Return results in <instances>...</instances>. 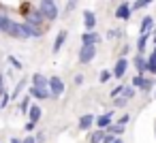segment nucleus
Returning a JSON list of instances; mask_svg holds the SVG:
<instances>
[{
	"label": "nucleus",
	"instance_id": "f257e3e1",
	"mask_svg": "<svg viewBox=\"0 0 156 143\" xmlns=\"http://www.w3.org/2000/svg\"><path fill=\"white\" fill-rule=\"evenodd\" d=\"M39 11L43 13V17L47 22H56L60 17V11H58L56 0H41V2H39Z\"/></svg>",
	"mask_w": 156,
	"mask_h": 143
},
{
	"label": "nucleus",
	"instance_id": "f03ea898",
	"mask_svg": "<svg viewBox=\"0 0 156 143\" xmlns=\"http://www.w3.org/2000/svg\"><path fill=\"white\" fill-rule=\"evenodd\" d=\"M130 85L147 94V92H152V88H154V79H152V77L147 79V77H143V75H139V73H137V75L130 79Z\"/></svg>",
	"mask_w": 156,
	"mask_h": 143
},
{
	"label": "nucleus",
	"instance_id": "7ed1b4c3",
	"mask_svg": "<svg viewBox=\"0 0 156 143\" xmlns=\"http://www.w3.org/2000/svg\"><path fill=\"white\" fill-rule=\"evenodd\" d=\"M94 58H96V45H81L79 47V54H77L79 64H90Z\"/></svg>",
	"mask_w": 156,
	"mask_h": 143
},
{
	"label": "nucleus",
	"instance_id": "20e7f679",
	"mask_svg": "<svg viewBox=\"0 0 156 143\" xmlns=\"http://www.w3.org/2000/svg\"><path fill=\"white\" fill-rule=\"evenodd\" d=\"M126 68H128V60H126V56H120V58L115 60V66L111 68V73H113V79L122 81V77L126 75Z\"/></svg>",
	"mask_w": 156,
	"mask_h": 143
},
{
	"label": "nucleus",
	"instance_id": "39448f33",
	"mask_svg": "<svg viewBox=\"0 0 156 143\" xmlns=\"http://www.w3.org/2000/svg\"><path fill=\"white\" fill-rule=\"evenodd\" d=\"M49 92H51V98H60L64 94V81L60 77H49Z\"/></svg>",
	"mask_w": 156,
	"mask_h": 143
},
{
	"label": "nucleus",
	"instance_id": "423d86ee",
	"mask_svg": "<svg viewBox=\"0 0 156 143\" xmlns=\"http://www.w3.org/2000/svg\"><path fill=\"white\" fill-rule=\"evenodd\" d=\"M111 124H113V111H105L94 120V128H101V130H107Z\"/></svg>",
	"mask_w": 156,
	"mask_h": 143
},
{
	"label": "nucleus",
	"instance_id": "0eeeda50",
	"mask_svg": "<svg viewBox=\"0 0 156 143\" xmlns=\"http://www.w3.org/2000/svg\"><path fill=\"white\" fill-rule=\"evenodd\" d=\"M28 96L37 98V100H47V98H51V92H49V88H34V85H30L28 88Z\"/></svg>",
	"mask_w": 156,
	"mask_h": 143
},
{
	"label": "nucleus",
	"instance_id": "6e6552de",
	"mask_svg": "<svg viewBox=\"0 0 156 143\" xmlns=\"http://www.w3.org/2000/svg\"><path fill=\"white\" fill-rule=\"evenodd\" d=\"M94 120H96V115H92V113H83V115L79 117V122H77V128H79L81 132H88V130L94 128Z\"/></svg>",
	"mask_w": 156,
	"mask_h": 143
},
{
	"label": "nucleus",
	"instance_id": "1a4fd4ad",
	"mask_svg": "<svg viewBox=\"0 0 156 143\" xmlns=\"http://www.w3.org/2000/svg\"><path fill=\"white\" fill-rule=\"evenodd\" d=\"M43 22H47V19L43 17V13H41L39 9H32V11L26 15V24H30V26H34V28L43 26Z\"/></svg>",
	"mask_w": 156,
	"mask_h": 143
},
{
	"label": "nucleus",
	"instance_id": "9d476101",
	"mask_svg": "<svg viewBox=\"0 0 156 143\" xmlns=\"http://www.w3.org/2000/svg\"><path fill=\"white\" fill-rule=\"evenodd\" d=\"M130 15H133V7H130L128 2H122V5L115 9V17H118V19H122V22H128V19H130Z\"/></svg>",
	"mask_w": 156,
	"mask_h": 143
},
{
	"label": "nucleus",
	"instance_id": "9b49d317",
	"mask_svg": "<svg viewBox=\"0 0 156 143\" xmlns=\"http://www.w3.org/2000/svg\"><path fill=\"white\" fill-rule=\"evenodd\" d=\"M83 28H86V32H92V30L96 28V15H94V11H90V9L83 11Z\"/></svg>",
	"mask_w": 156,
	"mask_h": 143
},
{
	"label": "nucleus",
	"instance_id": "f8f14e48",
	"mask_svg": "<svg viewBox=\"0 0 156 143\" xmlns=\"http://www.w3.org/2000/svg\"><path fill=\"white\" fill-rule=\"evenodd\" d=\"M133 66H135V71H137L139 75L147 73V58H145L143 54H137V56L133 58Z\"/></svg>",
	"mask_w": 156,
	"mask_h": 143
},
{
	"label": "nucleus",
	"instance_id": "ddd939ff",
	"mask_svg": "<svg viewBox=\"0 0 156 143\" xmlns=\"http://www.w3.org/2000/svg\"><path fill=\"white\" fill-rule=\"evenodd\" d=\"M101 41H103V37H101L98 32H94V30L81 34V45H98Z\"/></svg>",
	"mask_w": 156,
	"mask_h": 143
},
{
	"label": "nucleus",
	"instance_id": "4468645a",
	"mask_svg": "<svg viewBox=\"0 0 156 143\" xmlns=\"http://www.w3.org/2000/svg\"><path fill=\"white\" fill-rule=\"evenodd\" d=\"M66 39H69V32H66V30H60V32H58V37H56V41H54L51 51H54V54H60V49H62V47H64V43H66Z\"/></svg>",
	"mask_w": 156,
	"mask_h": 143
},
{
	"label": "nucleus",
	"instance_id": "2eb2a0df",
	"mask_svg": "<svg viewBox=\"0 0 156 143\" xmlns=\"http://www.w3.org/2000/svg\"><path fill=\"white\" fill-rule=\"evenodd\" d=\"M152 28H154V17L152 15H145L141 19V24H139V34H150Z\"/></svg>",
	"mask_w": 156,
	"mask_h": 143
},
{
	"label": "nucleus",
	"instance_id": "dca6fc26",
	"mask_svg": "<svg viewBox=\"0 0 156 143\" xmlns=\"http://www.w3.org/2000/svg\"><path fill=\"white\" fill-rule=\"evenodd\" d=\"M22 30H24V37H26V39H39V37L43 34L39 28H34V26H30V24H26V22H22Z\"/></svg>",
	"mask_w": 156,
	"mask_h": 143
},
{
	"label": "nucleus",
	"instance_id": "f3484780",
	"mask_svg": "<svg viewBox=\"0 0 156 143\" xmlns=\"http://www.w3.org/2000/svg\"><path fill=\"white\" fill-rule=\"evenodd\" d=\"M11 24H13V19H11L2 9H0V32L7 34V32H9V28H11Z\"/></svg>",
	"mask_w": 156,
	"mask_h": 143
},
{
	"label": "nucleus",
	"instance_id": "a211bd4d",
	"mask_svg": "<svg viewBox=\"0 0 156 143\" xmlns=\"http://www.w3.org/2000/svg\"><path fill=\"white\" fill-rule=\"evenodd\" d=\"M32 85L34 88H49V79L45 75H41V73H34L32 75Z\"/></svg>",
	"mask_w": 156,
	"mask_h": 143
},
{
	"label": "nucleus",
	"instance_id": "6ab92c4d",
	"mask_svg": "<svg viewBox=\"0 0 156 143\" xmlns=\"http://www.w3.org/2000/svg\"><path fill=\"white\" fill-rule=\"evenodd\" d=\"M41 117H43V109H41L39 105H30V109H28V120L39 122Z\"/></svg>",
	"mask_w": 156,
	"mask_h": 143
},
{
	"label": "nucleus",
	"instance_id": "aec40b11",
	"mask_svg": "<svg viewBox=\"0 0 156 143\" xmlns=\"http://www.w3.org/2000/svg\"><path fill=\"white\" fill-rule=\"evenodd\" d=\"M26 79H20L17 81V85L13 88V92H11V100H20V96H22V92H24V88H26Z\"/></svg>",
	"mask_w": 156,
	"mask_h": 143
},
{
	"label": "nucleus",
	"instance_id": "412c9836",
	"mask_svg": "<svg viewBox=\"0 0 156 143\" xmlns=\"http://www.w3.org/2000/svg\"><path fill=\"white\" fill-rule=\"evenodd\" d=\"M147 73H150L152 77H156V51H152V54L147 56Z\"/></svg>",
	"mask_w": 156,
	"mask_h": 143
},
{
	"label": "nucleus",
	"instance_id": "4be33fe9",
	"mask_svg": "<svg viewBox=\"0 0 156 143\" xmlns=\"http://www.w3.org/2000/svg\"><path fill=\"white\" fill-rule=\"evenodd\" d=\"M105 130H101V128H96V130H92V134H90V143H103V139H105Z\"/></svg>",
	"mask_w": 156,
	"mask_h": 143
},
{
	"label": "nucleus",
	"instance_id": "5701e85b",
	"mask_svg": "<svg viewBox=\"0 0 156 143\" xmlns=\"http://www.w3.org/2000/svg\"><path fill=\"white\" fill-rule=\"evenodd\" d=\"M145 45H147V34H139V39H137V54H143Z\"/></svg>",
	"mask_w": 156,
	"mask_h": 143
},
{
	"label": "nucleus",
	"instance_id": "b1692460",
	"mask_svg": "<svg viewBox=\"0 0 156 143\" xmlns=\"http://www.w3.org/2000/svg\"><path fill=\"white\" fill-rule=\"evenodd\" d=\"M105 132H109V134H113V137H120V134H124V126H120V124H111Z\"/></svg>",
	"mask_w": 156,
	"mask_h": 143
},
{
	"label": "nucleus",
	"instance_id": "393cba45",
	"mask_svg": "<svg viewBox=\"0 0 156 143\" xmlns=\"http://www.w3.org/2000/svg\"><path fill=\"white\" fill-rule=\"evenodd\" d=\"M109 79H113V73H111V71H107V68H103V71L98 73V81H101V83H107Z\"/></svg>",
	"mask_w": 156,
	"mask_h": 143
},
{
	"label": "nucleus",
	"instance_id": "a878e982",
	"mask_svg": "<svg viewBox=\"0 0 156 143\" xmlns=\"http://www.w3.org/2000/svg\"><path fill=\"white\" fill-rule=\"evenodd\" d=\"M124 98H128V100H133L135 96H137V88H133V85H124V94H122Z\"/></svg>",
	"mask_w": 156,
	"mask_h": 143
},
{
	"label": "nucleus",
	"instance_id": "bb28decb",
	"mask_svg": "<svg viewBox=\"0 0 156 143\" xmlns=\"http://www.w3.org/2000/svg\"><path fill=\"white\" fill-rule=\"evenodd\" d=\"M124 94V83H118L111 92H109V98H118V96H122Z\"/></svg>",
	"mask_w": 156,
	"mask_h": 143
},
{
	"label": "nucleus",
	"instance_id": "cd10ccee",
	"mask_svg": "<svg viewBox=\"0 0 156 143\" xmlns=\"http://www.w3.org/2000/svg\"><path fill=\"white\" fill-rule=\"evenodd\" d=\"M28 109H30V96L20 100V113H28Z\"/></svg>",
	"mask_w": 156,
	"mask_h": 143
},
{
	"label": "nucleus",
	"instance_id": "c85d7f7f",
	"mask_svg": "<svg viewBox=\"0 0 156 143\" xmlns=\"http://www.w3.org/2000/svg\"><path fill=\"white\" fill-rule=\"evenodd\" d=\"M77 2H79V0H69V2H66V7H64V15L73 13V11H75V7H77Z\"/></svg>",
	"mask_w": 156,
	"mask_h": 143
},
{
	"label": "nucleus",
	"instance_id": "c756f323",
	"mask_svg": "<svg viewBox=\"0 0 156 143\" xmlns=\"http://www.w3.org/2000/svg\"><path fill=\"white\" fill-rule=\"evenodd\" d=\"M7 60H9V64H11L13 68H17V71H22V66H24V64H22V62H20V60H17L15 56H9Z\"/></svg>",
	"mask_w": 156,
	"mask_h": 143
},
{
	"label": "nucleus",
	"instance_id": "7c9ffc66",
	"mask_svg": "<svg viewBox=\"0 0 156 143\" xmlns=\"http://www.w3.org/2000/svg\"><path fill=\"white\" fill-rule=\"evenodd\" d=\"M113 105H115V107H120V109H124V107L128 105V98H124V96H118V98H113Z\"/></svg>",
	"mask_w": 156,
	"mask_h": 143
},
{
	"label": "nucleus",
	"instance_id": "2f4dec72",
	"mask_svg": "<svg viewBox=\"0 0 156 143\" xmlns=\"http://www.w3.org/2000/svg\"><path fill=\"white\" fill-rule=\"evenodd\" d=\"M130 7H133V11H141V9H145V7H147V2H145V0H135Z\"/></svg>",
	"mask_w": 156,
	"mask_h": 143
},
{
	"label": "nucleus",
	"instance_id": "473e14b6",
	"mask_svg": "<svg viewBox=\"0 0 156 143\" xmlns=\"http://www.w3.org/2000/svg\"><path fill=\"white\" fill-rule=\"evenodd\" d=\"M30 11H32V7H30V5H28V2H24V5H20V13H22V15H24V17H26V15H28V13H30Z\"/></svg>",
	"mask_w": 156,
	"mask_h": 143
},
{
	"label": "nucleus",
	"instance_id": "72a5a7b5",
	"mask_svg": "<svg viewBox=\"0 0 156 143\" xmlns=\"http://www.w3.org/2000/svg\"><path fill=\"white\" fill-rule=\"evenodd\" d=\"M83 81H86V75H83V73H77V75H75V79H73V83H75V85H83Z\"/></svg>",
	"mask_w": 156,
	"mask_h": 143
},
{
	"label": "nucleus",
	"instance_id": "f704fd0d",
	"mask_svg": "<svg viewBox=\"0 0 156 143\" xmlns=\"http://www.w3.org/2000/svg\"><path fill=\"white\" fill-rule=\"evenodd\" d=\"M24 130H26V132H34V130H37V122L28 120V122H26V126H24Z\"/></svg>",
	"mask_w": 156,
	"mask_h": 143
},
{
	"label": "nucleus",
	"instance_id": "c9c22d12",
	"mask_svg": "<svg viewBox=\"0 0 156 143\" xmlns=\"http://www.w3.org/2000/svg\"><path fill=\"white\" fill-rule=\"evenodd\" d=\"M128 122H130V113H124V115L118 120V124H120V126H126Z\"/></svg>",
	"mask_w": 156,
	"mask_h": 143
},
{
	"label": "nucleus",
	"instance_id": "e433bc0d",
	"mask_svg": "<svg viewBox=\"0 0 156 143\" xmlns=\"http://www.w3.org/2000/svg\"><path fill=\"white\" fill-rule=\"evenodd\" d=\"M115 139H118V137H113V134H109V132H107V134H105V139H103V143H113Z\"/></svg>",
	"mask_w": 156,
	"mask_h": 143
},
{
	"label": "nucleus",
	"instance_id": "4c0bfd02",
	"mask_svg": "<svg viewBox=\"0 0 156 143\" xmlns=\"http://www.w3.org/2000/svg\"><path fill=\"white\" fill-rule=\"evenodd\" d=\"M22 143H37V139H34V137H32V134H28V137H26V139H24V141H22Z\"/></svg>",
	"mask_w": 156,
	"mask_h": 143
},
{
	"label": "nucleus",
	"instance_id": "58836bf2",
	"mask_svg": "<svg viewBox=\"0 0 156 143\" xmlns=\"http://www.w3.org/2000/svg\"><path fill=\"white\" fill-rule=\"evenodd\" d=\"M34 139H37V143H43V141H45V134H43V132H39Z\"/></svg>",
	"mask_w": 156,
	"mask_h": 143
},
{
	"label": "nucleus",
	"instance_id": "ea45409f",
	"mask_svg": "<svg viewBox=\"0 0 156 143\" xmlns=\"http://www.w3.org/2000/svg\"><path fill=\"white\" fill-rule=\"evenodd\" d=\"M120 34H122L120 30H111V32H109V39H113V37H120Z\"/></svg>",
	"mask_w": 156,
	"mask_h": 143
},
{
	"label": "nucleus",
	"instance_id": "a19ab883",
	"mask_svg": "<svg viewBox=\"0 0 156 143\" xmlns=\"http://www.w3.org/2000/svg\"><path fill=\"white\" fill-rule=\"evenodd\" d=\"M9 143H22V141H20V139H15V137H13V139H11V141H9Z\"/></svg>",
	"mask_w": 156,
	"mask_h": 143
},
{
	"label": "nucleus",
	"instance_id": "79ce46f5",
	"mask_svg": "<svg viewBox=\"0 0 156 143\" xmlns=\"http://www.w3.org/2000/svg\"><path fill=\"white\" fill-rule=\"evenodd\" d=\"M113 143H124V141H122V139H120V137H118V139H115V141H113Z\"/></svg>",
	"mask_w": 156,
	"mask_h": 143
},
{
	"label": "nucleus",
	"instance_id": "37998d69",
	"mask_svg": "<svg viewBox=\"0 0 156 143\" xmlns=\"http://www.w3.org/2000/svg\"><path fill=\"white\" fill-rule=\"evenodd\" d=\"M2 109H5V107H2V100H0V111H2Z\"/></svg>",
	"mask_w": 156,
	"mask_h": 143
},
{
	"label": "nucleus",
	"instance_id": "c03bdc74",
	"mask_svg": "<svg viewBox=\"0 0 156 143\" xmlns=\"http://www.w3.org/2000/svg\"><path fill=\"white\" fill-rule=\"evenodd\" d=\"M145 2H147V5H152V2H154V0H145Z\"/></svg>",
	"mask_w": 156,
	"mask_h": 143
},
{
	"label": "nucleus",
	"instance_id": "a18cd8bd",
	"mask_svg": "<svg viewBox=\"0 0 156 143\" xmlns=\"http://www.w3.org/2000/svg\"><path fill=\"white\" fill-rule=\"evenodd\" d=\"M154 132H156V128H154Z\"/></svg>",
	"mask_w": 156,
	"mask_h": 143
},
{
	"label": "nucleus",
	"instance_id": "49530a36",
	"mask_svg": "<svg viewBox=\"0 0 156 143\" xmlns=\"http://www.w3.org/2000/svg\"><path fill=\"white\" fill-rule=\"evenodd\" d=\"M154 51H156V49H154Z\"/></svg>",
	"mask_w": 156,
	"mask_h": 143
}]
</instances>
